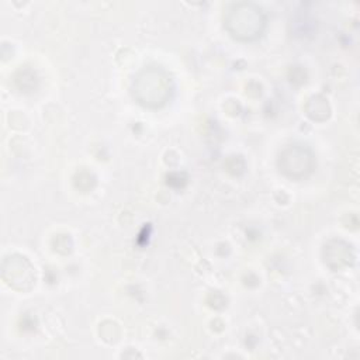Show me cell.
<instances>
[{
	"label": "cell",
	"mask_w": 360,
	"mask_h": 360,
	"mask_svg": "<svg viewBox=\"0 0 360 360\" xmlns=\"http://www.w3.org/2000/svg\"><path fill=\"white\" fill-rule=\"evenodd\" d=\"M131 90L132 97L139 105L158 110L172 100L174 94V80L165 68L149 65L135 75Z\"/></svg>",
	"instance_id": "1"
},
{
	"label": "cell",
	"mask_w": 360,
	"mask_h": 360,
	"mask_svg": "<svg viewBox=\"0 0 360 360\" xmlns=\"http://www.w3.org/2000/svg\"><path fill=\"white\" fill-rule=\"evenodd\" d=\"M222 18L226 32L240 42H253L259 39L267 27V15L264 10L253 1H236L228 4Z\"/></svg>",
	"instance_id": "2"
},
{
	"label": "cell",
	"mask_w": 360,
	"mask_h": 360,
	"mask_svg": "<svg viewBox=\"0 0 360 360\" xmlns=\"http://www.w3.org/2000/svg\"><path fill=\"white\" fill-rule=\"evenodd\" d=\"M314 152L304 143L285 145L277 155V167L281 174L291 180H304L315 169Z\"/></svg>",
	"instance_id": "3"
},
{
	"label": "cell",
	"mask_w": 360,
	"mask_h": 360,
	"mask_svg": "<svg viewBox=\"0 0 360 360\" xmlns=\"http://www.w3.org/2000/svg\"><path fill=\"white\" fill-rule=\"evenodd\" d=\"M3 280L13 288L20 291L30 290L35 283V271L27 257L10 255L4 257L1 267Z\"/></svg>",
	"instance_id": "4"
},
{
	"label": "cell",
	"mask_w": 360,
	"mask_h": 360,
	"mask_svg": "<svg viewBox=\"0 0 360 360\" xmlns=\"http://www.w3.org/2000/svg\"><path fill=\"white\" fill-rule=\"evenodd\" d=\"M323 262L328 267H330L333 271L340 270L346 266H350L354 260V255H353V249L349 243L339 240V239H333L329 240L325 246H323Z\"/></svg>",
	"instance_id": "5"
},
{
	"label": "cell",
	"mask_w": 360,
	"mask_h": 360,
	"mask_svg": "<svg viewBox=\"0 0 360 360\" xmlns=\"http://www.w3.org/2000/svg\"><path fill=\"white\" fill-rule=\"evenodd\" d=\"M305 114L312 120V121H325L330 115V107L329 103L325 97L322 96H312L308 98L305 104Z\"/></svg>",
	"instance_id": "6"
}]
</instances>
